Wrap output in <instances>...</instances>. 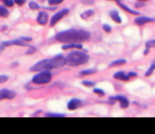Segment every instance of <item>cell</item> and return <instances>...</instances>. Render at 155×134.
Returning a JSON list of instances; mask_svg holds the SVG:
<instances>
[{"instance_id": "cell-1", "label": "cell", "mask_w": 155, "mask_h": 134, "mask_svg": "<svg viewBox=\"0 0 155 134\" xmlns=\"http://www.w3.org/2000/svg\"><path fill=\"white\" fill-rule=\"evenodd\" d=\"M91 38V33L85 30H78V29H70V30L63 31L58 32L56 39L64 44L81 43L88 41Z\"/></svg>"}, {"instance_id": "cell-2", "label": "cell", "mask_w": 155, "mask_h": 134, "mask_svg": "<svg viewBox=\"0 0 155 134\" xmlns=\"http://www.w3.org/2000/svg\"><path fill=\"white\" fill-rule=\"evenodd\" d=\"M66 64L70 67H77L81 65H84L87 62H89L90 57L85 53L74 51L69 53L68 56L65 57Z\"/></svg>"}, {"instance_id": "cell-3", "label": "cell", "mask_w": 155, "mask_h": 134, "mask_svg": "<svg viewBox=\"0 0 155 134\" xmlns=\"http://www.w3.org/2000/svg\"><path fill=\"white\" fill-rule=\"evenodd\" d=\"M52 79V74L49 72V70L45 71H39L38 74H36L32 78V82L34 84H46Z\"/></svg>"}, {"instance_id": "cell-4", "label": "cell", "mask_w": 155, "mask_h": 134, "mask_svg": "<svg viewBox=\"0 0 155 134\" xmlns=\"http://www.w3.org/2000/svg\"><path fill=\"white\" fill-rule=\"evenodd\" d=\"M54 69L51 59H44L39 61L38 63L33 65L30 69L31 71H45Z\"/></svg>"}, {"instance_id": "cell-5", "label": "cell", "mask_w": 155, "mask_h": 134, "mask_svg": "<svg viewBox=\"0 0 155 134\" xmlns=\"http://www.w3.org/2000/svg\"><path fill=\"white\" fill-rule=\"evenodd\" d=\"M69 12V9L68 8H64V9L60 10L59 12H57V13L54 14L52 19H51V22H50V26H54V24H56L57 22H59V20L64 17L65 15H66Z\"/></svg>"}, {"instance_id": "cell-6", "label": "cell", "mask_w": 155, "mask_h": 134, "mask_svg": "<svg viewBox=\"0 0 155 134\" xmlns=\"http://www.w3.org/2000/svg\"><path fill=\"white\" fill-rule=\"evenodd\" d=\"M110 100H112V104H114L115 101H119L120 103V107L121 108H127L129 106V101L123 95H117L115 97H111Z\"/></svg>"}, {"instance_id": "cell-7", "label": "cell", "mask_w": 155, "mask_h": 134, "mask_svg": "<svg viewBox=\"0 0 155 134\" xmlns=\"http://www.w3.org/2000/svg\"><path fill=\"white\" fill-rule=\"evenodd\" d=\"M51 61H52V64H53L54 69L60 68V67L66 65V59H65V57H63L62 55H58L56 57L51 58Z\"/></svg>"}, {"instance_id": "cell-8", "label": "cell", "mask_w": 155, "mask_h": 134, "mask_svg": "<svg viewBox=\"0 0 155 134\" xmlns=\"http://www.w3.org/2000/svg\"><path fill=\"white\" fill-rule=\"evenodd\" d=\"M4 47L6 46H10V45H19V46H29L30 44H27V43L25 41L21 40V39H17V40H12V41H6L3 42L1 44Z\"/></svg>"}, {"instance_id": "cell-9", "label": "cell", "mask_w": 155, "mask_h": 134, "mask_svg": "<svg viewBox=\"0 0 155 134\" xmlns=\"http://www.w3.org/2000/svg\"><path fill=\"white\" fill-rule=\"evenodd\" d=\"M15 96H16V94L13 91H10L7 89L0 90V101L3 99H13Z\"/></svg>"}, {"instance_id": "cell-10", "label": "cell", "mask_w": 155, "mask_h": 134, "mask_svg": "<svg viewBox=\"0 0 155 134\" xmlns=\"http://www.w3.org/2000/svg\"><path fill=\"white\" fill-rule=\"evenodd\" d=\"M154 22V19L152 18H148V17H143V16H141V17H138V18L135 19V20H134V22H135L137 25H144L146 23H148V22Z\"/></svg>"}, {"instance_id": "cell-11", "label": "cell", "mask_w": 155, "mask_h": 134, "mask_svg": "<svg viewBox=\"0 0 155 134\" xmlns=\"http://www.w3.org/2000/svg\"><path fill=\"white\" fill-rule=\"evenodd\" d=\"M81 104L82 103H81V100L76 99V98L71 99L68 104V108L69 110H75V109H77V108H79V106H81Z\"/></svg>"}, {"instance_id": "cell-12", "label": "cell", "mask_w": 155, "mask_h": 134, "mask_svg": "<svg viewBox=\"0 0 155 134\" xmlns=\"http://www.w3.org/2000/svg\"><path fill=\"white\" fill-rule=\"evenodd\" d=\"M48 20V15L45 11H40L38 18H37V22H38L41 25H45Z\"/></svg>"}, {"instance_id": "cell-13", "label": "cell", "mask_w": 155, "mask_h": 134, "mask_svg": "<svg viewBox=\"0 0 155 134\" xmlns=\"http://www.w3.org/2000/svg\"><path fill=\"white\" fill-rule=\"evenodd\" d=\"M114 78L116 79H120V81H128L130 77H129L127 74L123 72V71H118V72H116L114 75Z\"/></svg>"}, {"instance_id": "cell-14", "label": "cell", "mask_w": 155, "mask_h": 134, "mask_svg": "<svg viewBox=\"0 0 155 134\" xmlns=\"http://www.w3.org/2000/svg\"><path fill=\"white\" fill-rule=\"evenodd\" d=\"M110 17L112 18V20H114V22H115L116 23H121V22H122L121 18L119 17L118 12H117L116 10H112L110 12Z\"/></svg>"}, {"instance_id": "cell-15", "label": "cell", "mask_w": 155, "mask_h": 134, "mask_svg": "<svg viewBox=\"0 0 155 134\" xmlns=\"http://www.w3.org/2000/svg\"><path fill=\"white\" fill-rule=\"evenodd\" d=\"M71 48H78V49H81L82 48V44H77V43H72V44H64L62 46V49H71Z\"/></svg>"}, {"instance_id": "cell-16", "label": "cell", "mask_w": 155, "mask_h": 134, "mask_svg": "<svg viewBox=\"0 0 155 134\" xmlns=\"http://www.w3.org/2000/svg\"><path fill=\"white\" fill-rule=\"evenodd\" d=\"M118 3V5L123 8L124 10H125V11H127L128 13H130V14H133V15H140V13L138 11H135V10H133V9H131V8H129L127 6H125V5H124V4H122V3H119V2H117Z\"/></svg>"}, {"instance_id": "cell-17", "label": "cell", "mask_w": 155, "mask_h": 134, "mask_svg": "<svg viewBox=\"0 0 155 134\" xmlns=\"http://www.w3.org/2000/svg\"><path fill=\"white\" fill-rule=\"evenodd\" d=\"M8 10L7 9V7L4 6H0V17H3V18H7L8 17Z\"/></svg>"}, {"instance_id": "cell-18", "label": "cell", "mask_w": 155, "mask_h": 134, "mask_svg": "<svg viewBox=\"0 0 155 134\" xmlns=\"http://www.w3.org/2000/svg\"><path fill=\"white\" fill-rule=\"evenodd\" d=\"M93 15H94V11L91 10V9H89V10H86L85 12H83V13L81 15V17L82 19L86 20V19L89 18V17H91Z\"/></svg>"}, {"instance_id": "cell-19", "label": "cell", "mask_w": 155, "mask_h": 134, "mask_svg": "<svg viewBox=\"0 0 155 134\" xmlns=\"http://www.w3.org/2000/svg\"><path fill=\"white\" fill-rule=\"evenodd\" d=\"M127 63V61L125 59H118V60H115L114 61L113 63L110 64V67H115V66H120V65H124Z\"/></svg>"}, {"instance_id": "cell-20", "label": "cell", "mask_w": 155, "mask_h": 134, "mask_svg": "<svg viewBox=\"0 0 155 134\" xmlns=\"http://www.w3.org/2000/svg\"><path fill=\"white\" fill-rule=\"evenodd\" d=\"M45 116H50V118H64L66 116L65 114H54V113H47L45 114Z\"/></svg>"}, {"instance_id": "cell-21", "label": "cell", "mask_w": 155, "mask_h": 134, "mask_svg": "<svg viewBox=\"0 0 155 134\" xmlns=\"http://www.w3.org/2000/svg\"><path fill=\"white\" fill-rule=\"evenodd\" d=\"M96 72V69H86V70H82L79 72L81 75H91L94 74Z\"/></svg>"}, {"instance_id": "cell-22", "label": "cell", "mask_w": 155, "mask_h": 134, "mask_svg": "<svg viewBox=\"0 0 155 134\" xmlns=\"http://www.w3.org/2000/svg\"><path fill=\"white\" fill-rule=\"evenodd\" d=\"M154 68H155V64L153 63L152 66H150V68L148 69L147 72L145 73V76H146V77H148V76H150V75H152V72H153V70H154Z\"/></svg>"}, {"instance_id": "cell-23", "label": "cell", "mask_w": 155, "mask_h": 134, "mask_svg": "<svg viewBox=\"0 0 155 134\" xmlns=\"http://www.w3.org/2000/svg\"><path fill=\"white\" fill-rule=\"evenodd\" d=\"M82 84L87 86V87H93V86L95 85V82H93V81H82Z\"/></svg>"}, {"instance_id": "cell-24", "label": "cell", "mask_w": 155, "mask_h": 134, "mask_svg": "<svg viewBox=\"0 0 155 134\" xmlns=\"http://www.w3.org/2000/svg\"><path fill=\"white\" fill-rule=\"evenodd\" d=\"M2 1L4 4H5V6H7V7H13V5H14L13 0H2Z\"/></svg>"}, {"instance_id": "cell-25", "label": "cell", "mask_w": 155, "mask_h": 134, "mask_svg": "<svg viewBox=\"0 0 155 134\" xmlns=\"http://www.w3.org/2000/svg\"><path fill=\"white\" fill-rule=\"evenodd\" d=\"M29 7H30V8H32V9H38V8H40L38 4L35 3V2H30Z\"/></svg>"}, {"instance_id": "cell-26", "label": "cell", "mask_w": 155, "mask_h": 134, "mask_svg": "<svg viewBox=\"0 0 155 134\" xmlns=\"http://www.w3.org/2000/svg\"><path fill=\"white\" fill-rule=\"evenodd\" d=\"M146 46H147V48L154 47V46H155V41H154V40L148 41L147 43H146Z\"/></svg>"}, {"instance_id": "cell-27", "label": "cell", "mask_w": 155, "mask_h": 134, "mask_svg": "<svg viewBox=\"0 0 155 134\" xmlns=\"http://www.w3.org/2000/svg\"><path fill=\"white\" fill-rule=\"evenodd\" d=\"M64 0H48V3L50 5H58V4L62 3Z\"/></svg>"}, {"instance_id": "cell-28", "label": "cell", "mask_w": 155, "mask_h": 134, "mask_svg": "<svg viewBox=\"0 0 155 134\" xmlns=\"http://www.w3.org/2000/svg\"><path fill=\"white\" fill-rule=\"evenodd\" d=\"M103 29L104 30V32H110L112 31L111 26H109L108 24H103Z\"/></svg>"}, {"instance_id": "cell-29", "label": "cell", "mask_w": 155, "mask_h": 134, "mask_svg": "<svg viewBox=\"0 0 155 134\" xmlns=\"http://www.w3.org/2000/svg\"><path fill=\"white\" fill-rule=\"evenodd\" d=\"M93 93L98 94H100V95H104V94H105V93H104L103 90L98 89V88H95V89H93Z\"/></svg>"}, {"instance_id": "cell-30", "label": "cell", "mask_w": 155, "mask_h": 134, "mask_svg": "<svg viewBox=\"0 0 155 134\" xmlns=\"http://www.w3.org/2000/svg\"><path fill=\"white\" fill-rule=\"evenodd\" d=\"M8 79V77L7 75H0V83H4L6 82Z\"/></svg>"}, {"instance_id": "cell-31", "label": "cell", "mask_w": 155, "mask_h": 134, "mask_svg": "<svg viewBox=\"0 0 155 134\" xmlns=\"http://www.w3.org/2000/svg\"><path fill=\"white\" fill-rule=\"evenodd\" d=\"M35 51H36V48L34 46H32V45H30V49L28 50L26 54H27V55H30V54H33Z\"/></svg>"}, {"instance_id": "cell-32", "label": "cell", "mask_w": 155, "mask_h": 134, "mask_svg": "<svg viewBox=\"0 0 155 134\" xmlns=\"http://www.w3.org/2000/svg\"><path fill=\"white\" fill-rule=\"evenodd\" d=\"M13 1L17 4L18 6H22L26 2V0H13Z\"/></svg>"}, {"instance_id": "cell-33", "label": "cell", "mask_w": 155, "mask_h": 134, "mask_svg": "<svg viewBox=\"0 0 155 134\" xmlns=\"http://www.w3.org/2000/svg\"><path fill=\"white\" fill-rule=\"evenodd\" d=\"M20 39L25 41V42H31L32 41V38H30V37H21Z\"/></svg>"}, {"instance_id": "cell-34", "label": "cell", "mask_w": 155, "mask_h": 134, "mask_svg": "<svg viewBox=\"0 0 155 134\" xmlns=\"http://www.w3.org/2000/svg\"><path fill=\"white\" fill-rule=\"evenodd\" d=\"M144 6H145V4L144 3H141V2L140 3H137L136 5H135L136 7H144Z\"/></svg>"}, {"instance_id": "cell-35", "label": "cell", "mask_w": 155, "mask_h": 134, "mask_svg": "<svg viewBox=\"0 0 155 134\" xmlns=\"http://www.w3.org/2000/svg\"><path fill=\"white\" fill-rule=\"evenodd\" d=\"M127 75H128L129 77H136L137 76V73H135V72H129Z\"/></svg>"}, {"instance_id": "cell-36", "label": "cell", "mask_w": 155, "mask_h": 134, "mask_svg": "<svg viewBox=\"0 0 155 134\" xmlns=\"http://www.w3.org/2000/svg\"><path fill=\"white\" fill-rule=\"evenodd\" d=\"M148 53H149V48H147V49H146L145 51H144V55H147Z\"/></svg>"}, {"instance_id": "cell-37", "label": "cell", "mask_w": 155, "mask_h": 134, "mask_svg": "<svg viewBox=\"0 0 155 134\" xmlns=\"http://www.w3.org/2000/svg\"><path fill=\"white\" fill-rule=\"evenodd\" d=\"M114 1H117V2H119V1H120V0H114Z\"/></svg>"}, {"instance_id": "cell-38", "label": "cell", "mask_w": 155, "mask_h": 134, "mask_svg": "<svg viewBox=\"0 0 155 134\" xmlns=\"http://www.w3.org/2000/svg\"><path fill=\"white\" fill-rule=\"evenodd\" d=\"M140 1H147V0H140Z\"/></svg>"}]
</instances>
